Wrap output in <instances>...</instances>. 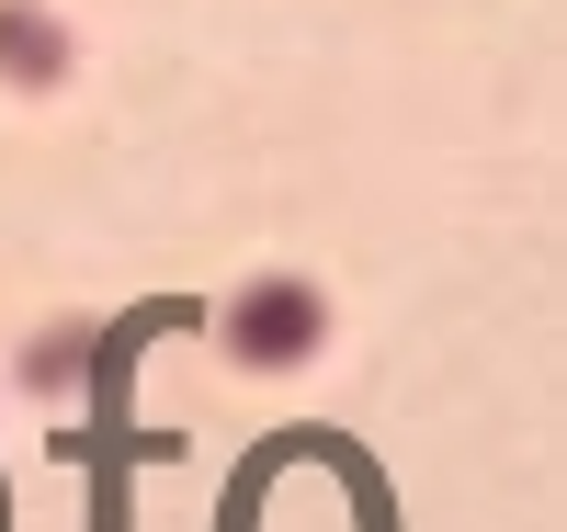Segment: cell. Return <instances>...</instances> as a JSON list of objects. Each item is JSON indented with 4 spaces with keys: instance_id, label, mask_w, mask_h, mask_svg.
Instances as JSON below:
<instances>
[{
    "instance_id": "obj_2",
    "label": "cell",
    "mask_w": 567,
    "mask_h": 532,
    "mask_svg": "<svg viewBox=\"0 0 567 532\" xmlns=\"http://www.w3.org/2000/svg\"><path fill=\"white\" fill-rule=\"evenodd\" d=\"M0 69L12 80H58V34H34V12H0Z\"/></svg>"
},
{
    "instance_id": "obj_1",
    "label": "cell",
    "mask_w": 567,
    "mask_h": 532,
    "mask_svg": "<svg viewBox=\"0 0 567 532\" xmlns=\"http://www.w3.org/2000/svg\"><path fill=\"white\" fill-rule=\"evenodd\" d=\"M227 352L239 363H307L318 352V295L307 283H261V295L227 317Z\"/></svg>"
}]
</instances>
